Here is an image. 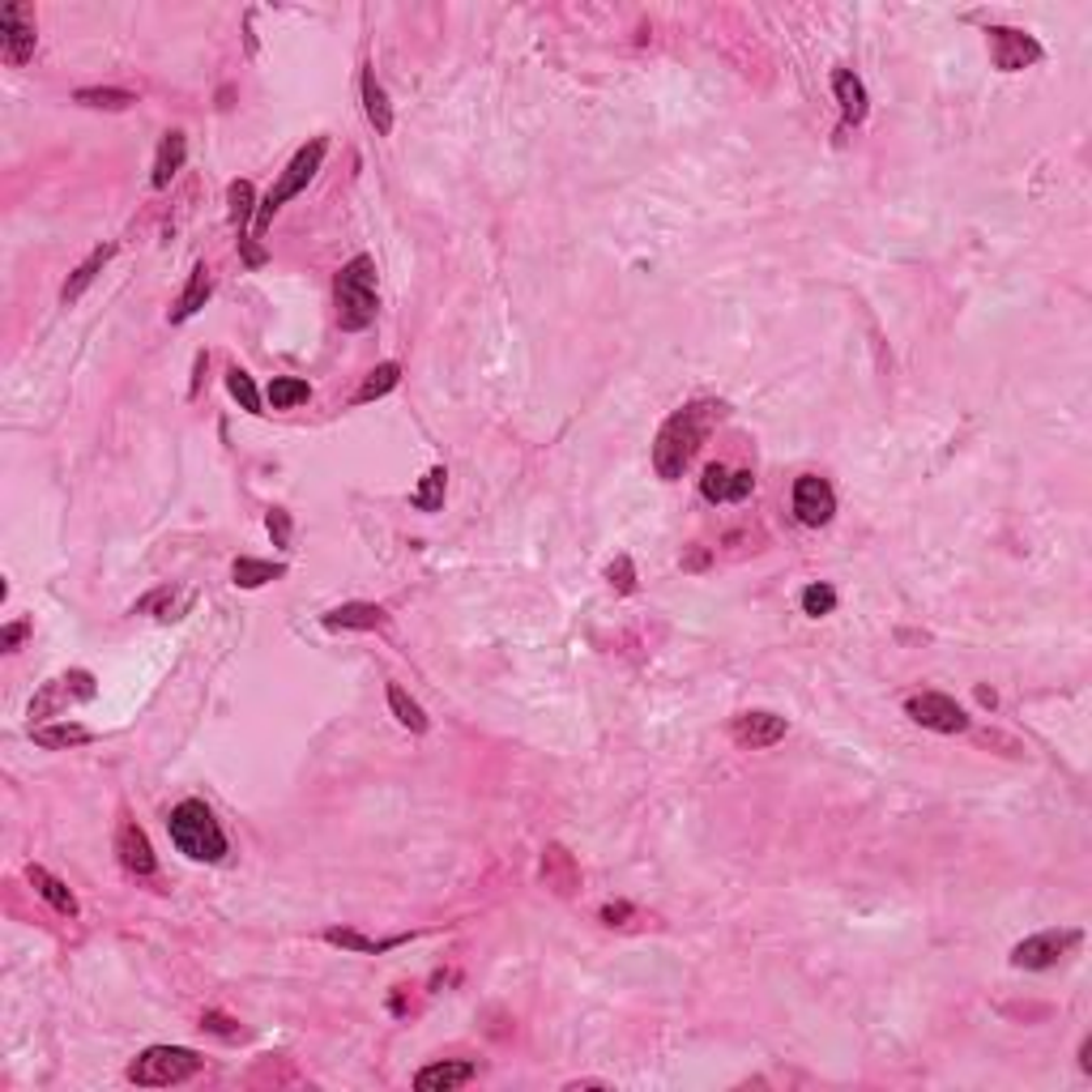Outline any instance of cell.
<instances>
[{"mask_svg":"<svg viewBox=\"0 0 1092 1092\" xmlns=\"http://www.w3.org/2000/svg\"><path fill=\"white\" fill-rule=\"evenodd\" d=\"M325 943H334V947H341V952L380 956V952H389V947L406 943V934H397V939H367V934H359L354 926H329V930H325Z\"/></svg>","mask_w":1092,"mask_h":1092,"instance_id":"25","label":"cell"},{"mask_svg":"<svg viewBox=\"0 0 1092 1092\" xmlns=\"http://www.w3.org/2000/svg\"><path fill=\"white\" fill-rule=\"evenodd\" d=\"M321 623L329 628V632H376V628H385L389 623V610L385 606H376V602H341L334 610H325L321 615Z\"/></svg>","mask_w":1092,"mask_h":1092,"instance_id":"15","label":"cell"},{"mask_svg":"<svg viewBox=\"0 0 1092 1092\" xmlns=\"http://www.w3.org/2000/svg\"><path fill=\"white\" fill-rule=\"evenodd\" d=\"M265 397H269L273 410H295V406H304L312 397V385L299 380V376H273L269 389H265Z\"/></svg>","mask_w":1092,"mask_h":1092,"instance_id":"28","label":"cell"},{"mask_svg":"<svg viewBox=\"0 0 1092 1092\" xmlns=\"http://www.w3.org/2000/svg\"><path fill=\"white\" fill-rule=\"evenodd\" d=\"M1080 943V930H1041V934H1028L1024 943L1011 947V965L1015 969H1054L1071 947Z\"/></svg>","mask_w":1092,"mask_h":1092,"instance_id":"8","label":"cell"},{"mask_svg":"<svg viewBox=\"0 0 1092 1092\" xmlns=\"http://www.w3.org/2000/svg\"><path fill=\"white\" fill-rule=\"evenodd\" d=\"M26 636H30V623H9V628L0 632V649H4V653H13Z\"/></svg>","mask_w":1092,"mask_h":1092,"instance_id":"39","label":"cell"},{"mask_svg":"<svg viewBox=\"0 0 1092 1092\" xmlns=\"http://www.w3.org/2000/svg\"><path fill=\"white\" fill-rule=\"evenodd\" d=\"M833 94H837L845 124H862L866 120V85H862V78L853 69H837L833 73Z\"/></svg>","mask_w":1092,"mask_h":1092,"instance_id":"23","label":"cell"},{"mask_svg":"<svg viewBox=\"0 0 1092 1092\" xmlns=\"http://www.w3.org/2000/svg\"><path fill=\"white\" fill-rule=\"evenodd\" d=\"M905 713H909L922 730H934V734H965V730H969L965 709H960L952 696H943V691H918V696H909V700H905Z\"/></svg>","mask_w":1092,"mask_h":1092,"instance_id":"7","label":"cell"},{"mask_svg":"<svg viewBox=\"0 0 1092 1092\" xmlns=\"http://www.w3.org/2000/svg\"><path fill=\"white\" fill-rule=\"evenodd\" d=\"M334 304L337 325L346 334H363L376 325L380 295H376V260L372 256H354L350 265H341V273L334 278Z\"/></svg>","mask_w":1092,"mask_h":1092,"instance_id":"3","label":"cell"},{"mask_svg":"<svg viewBox=\"0 0 1092 1092\" xmlns=\"http://www.w3.org/2000/svg\"><path fill=\"white\" fill-rule=\"evenodd\" d=\"M833 512H837V491H833V483H828V478H820V474H803V478L794 483V516H798L807 529L828 525V521H833Z\"/></svg>","mask_w":1092,"mask_h":1092,"instance_id":"11","label":"cell"},{"mask_svg":"<svg viewBox=\"0 0 1092 1092\" xmlns=\"http://www.w3.org/2000/svg\"><path fill=\"white\" fill-rule=\"evenodd\" d=\"M35 43H39V35H35L30 9L26 4H4L0 9V52H4V65L22 69L35 56Z\"/></svg>","mask_w":1092,"mask_h":1092,"instance_id":"10","label":"cell"},{"mask_svg":"<svg viewBox=\"0 0 1092 1092\" xmlns=\"http://www.w3.org/2000/svg\"><path fill=\"white\" fill-rule=\"evenodd\" d=\"M94 674L90 671H65L56 674V678H48L43 687H39V696L30 700V717H52V713H60V709H69V704H85V700H94Z\"/></svg>","mask_w":1092,"mask_h":1092,"instance_id":"6","label":"cell"},{"mask_svg":"<svg viewBox=\"0 0 1092 1092\" xmlns=\"http://www.w3.org/2000/svg\"><path fill=\"white\" fill-rule=\"evenodd\" d=\"M785 717H777V713H768V709H752V713H739L734 722H730V739L739 743V747H747V752H764V747H777L781 739H785Z\"/></svg>","mask_w":1092,"mask_h":1092,"instance_id":"14","label":"cell"},{"mask_svg":"<svg viewBox=\"0 0 1092 1092\" xmlns=\"http://www.w3.org/2000/svg\"><path fill=\"white\" fill-rule=\"evenodd\" d=\"M201 1067H205V1059L188 1046H150L129 1063L124 1076L137 1089H175V1084H188L192 1076H201Z\"/></svg>","mask_w":1092,"mask_h":1092,"instance_id":"4","label":"cell"},{"mask_svg":"<svg viewBox=\"0 0 1092 1092\" xmlns=\"http://www.w3.org/2000/svg\"><path fill=\"white\" fill-rule=\"evenodd\" d=\"M1080 1071L1092 1076V1037H1084V1046H1080Z\"/></svg>","mask_w":1092,"mask_h":1092,"instance_id":"45","label":"cell"},{"mask_svg":"<svg viewBox=\"0 0 1092 1092\" xmlns=\"http://www.w3.org/2000/svg\"><path fill=\"white\" fill-rule=\"evenodd\" d=\"M26 879H30V888L56 909V914H65V918H78L82 914V905H78V896H73V888L65 884V879H56L48 866H39V862H30L26 866Z\"/></svg>","mask_w":1092,"mask_h":1092,"instance_id":"18","label":"cell"},{"mask_svg":"<svg viewBox=\"0 0 1092 1092\" xmlns=\"http://www.w3.org/2000/svg\"><path fill=\"white\" fill-rule=\"evenodd\" d=\"M240 248H244V260H248V269H256V265H265V253L256 248L253 240H244V235H240Z\"/></svg>","mask_w":1092,"mask_h":1092,"instance_id":"43","label":"cell"},{"mask_svg":"<svg viewBox=\"0 0 1092 1092\" xmlns=\"http://www.w3.org/2000/svg\"><path fill=\"white\" fill-rule=\"evenodd\" d=\"M397 385H402V363H380V367H372V372H367V380L359 385L354 402H359V406H367V402H376V397L393 393Z\"/></svg>","mask_w":1092,"mask_h":1092,"instance_id":"32","label":"cell"},{"mask_svg":"<svg viewBox=\"0 0 1092 1092\" xmlns=\"http://www.w3.org/2000/svg\"><path fill=\"white\" fill-rule=\"evenodd\" d=\"M167 833H171V845H175L184 858H192V862H223L227 849H231L223 824H218V815H214L201 798H184V803L171 807Z\"/></svg>","mask_w":1092,"mask_h":1092,"instance_id":"2","label":"cell"},{"mask_svg":"<svg viewBox=\"0 0 1092 1092\" xmlns=\"http://www.w3.org/2000/svg\"><path fill=\"white\" fill-rule=\"evenodd\" d=\"M568 1089H606V1080H572Z\"/></svg>","mask_w":1092,"mask_h":1092,"instance_id":"46","label":"cell"},{"mask_svg":"<svg viewBox=\"0 0 1092 1092\" xmlns=\"http://www.w3.org/2000/svg\"><path fill=\"white\" fill-rule=\"evenodd\" d=\"M116 853H120V866L129 875H137V879H150L159 871V858L150 849L146 828L137 820H129V815H120V824H116Z\"/></svg>","mask_w":1092,"mask_h":1092,"instance_id":"13","label":"cell"},{"mask_svg":"<svg viewBox=\"0 0 1092 1092\" xmlns=\"http://www.w3.org/2000/svg\"><path fill=\"white\" fill-rule=\"evenodd\" d=\"M325 154H329V141H325V137H312L308 146H299V150H295V159H291L286 171L278 175V184L269 188V197L256 205V235H265V231H269V223H273V214H278L291 197H299V192L316 179V171H321V163H325Z\"/></svg>","mask_w":1092,"mask_h":1092,"instance_id":"5","label":"cell"},{"mask_svg":"<svg viewBox=\"0 0 1092 1092\" xmlns=\"http://www.w3.org/2000/svg\"><path fill=\"white\" fill-rule=\"evenodd\" d=\"M752 491H756V474L752 470H730V466L713 461L700 474V496L709 504H743Z\"/></svg>","mask_w":1092,"mask_h":1092,"instance_id":"12","label":"cell"},{"mask_svg":"<svg viewBox=\"0 0 1092 1092\" xmlns=\"http://www.w3.org/2000/svg\"><path fill=\"white\" fill-rule=\"evenodd\" d=\"M201 1028H210V1033H218V1037H240V1024L227 1015V1011H201Z\"/></svg>","mask_w":1092,"mask_h":1092,"instance_id":"38","label":"cell"},{"mask_svg":"<svg viewBox=\"0 0 1092 1092\" xmlns=\"http://www.w3.org/2000/svg\"><path fill=\"white\" fill-rule=\"evenodd\" d=\"M192 606V589H154L150 597H141L137 606H133V615H146V610H154V619L159 623H175V619H184V610Z\"/></svg>","mask_w":1092,"mask_h":1092,"instance_id":"24","label":"cell"},{"mask_svg":"<svg viewBox=\"0 0 1092 1092\" xmlns=\"http://www.w3.org/2000/svg\"><path fill=\"white\" fill-rule=\"evenodd\" d=\"M286 577V564H273V560H253V555H240L235 568H231V581L240 589H260L269 581H282Z\"/></svg>","mask_w":1092,"mask_h":1092,"instance_id":"26","label":"cell"},{"mask_svg":"<svg viewBox=\"0 0 1092 1092\" xmlns=\"http://www.w3.org/2000/svg\"><path fill=\"white\" fill-rule=\"evenodd\" d=\"M227 218H231V227L244 235V227L256 223V188L253 179H231V188H227Z\"/></svg>","mask_w":1092,"mask_h":1092,"instance_id":"30","label":"cell"},{"mask_svg":"<svg viewBox=\"0 0 1092 1092\" xmlns=\"http://www.w3.org/2000/svg\"><path fill=\"white\" fill-rule=\"evenodd\" d=\"M389 709H393V717L406 726V730H415V734H427V713H422V704L402 687V683H389Z\"/></svg>","mask_w":1092,"mask_h":1092,"instance_id":"31","label":"cell"},{"mask_svg":"<svg viewBox=\"0 0 1092 1092\" xmlns=\"http://www.w3.org/2000/svg\"><path fill=\"white\" fill-rule=\"evenodd\" d=\"M602 922L606 926H623L628 918H632V905L628 901H610V905H602V914H597Z\"/></svg>","mask_w":1092,"mask_h":1092,"instance_id":"40","label":"cell"},{"mask_svg":"<svg viewBox=\"0 0 1092 1092\" xmlns=\"http://www.w3.org/2000/svg\"><path fill=\"white\" fill-rule=\"evenodd\" d=\"M704 564H709V551H704V547H691V551H687V560H683V568H687V572H700Z\"/></svg>","mask_w":1092,"mask_h":1092,"instance_id":"41","label":"cell"},{"mask_svg":"<svg viewBox=\"0 0 1092 1092\" xmlns=\"http://www.w3.org/2000/svg\"><path fill=\"white\" fill-rule=\"evenodd\" d=\"M606 581L615 593H636V564L632 555H615V564L606 568Z\"/></svg>","mask_w":1092,"mask_h":1092,"instance_id":"36","label":"cell"},{"mask_svg":"<svg viewBox=\"0 0 1092 1092\" xmlns=\"http://www.w3.org/2000/svg\"><path fill=\"white\" fill-rule=\"evenodd\" d=\"M722 419L717 402H691L683 410H674L671 419L662 422L658 440H653V470L662 483H678L687 474V466L696 461L704 435L713 431V422Z\"/></svg>","mask_w":1092,"mask_h":1092,"instance_id":"1","label":"cell"},{"mask_svg":"<svg viewBox=\"0 0 1092 1092\" xmlns=\"http://www.w3.org/2000/svg\"><path fill=\"white\" fill-rule=\"evenodd\" d=\"M210 291H214V269L201 260V265H192V273H188V286H184V295H179V299H175V308H171V325H184V321H192V316L205 308Z\"/></svg>","mask_w":1092,"mask_h":1092,"instance_id":"19","label":"cell"},{"mask_svg":"<svg viewBox=\"0 0 1092 1092\" xmlns=\"http://www.w3.org/2000/svg\"><path fill=\"white\" fill-rule=\"evenodd\" d=\"M30 734H35V743H39L43 752L82 747V743H90V739H94L85 726H73V722H60V726H39V730H30Z\"/></svg>","mask_w":1092,"mask_h":1092,"instance_id":"29","label":"cell"},{"mask_svg":"<svg viewBox=\"0 0 1092 1092\" xmlns=\"http://www.w3.org/2000/svg\"><path fill=\"white\" fill-rule=\"evenodd\" d=\"M542 879H547V888L560 892V896H572V892L581 888V866H577V858H572L560 840H551V845L542 849Z\"/></svg>","mask_w":1092,"mask_h":1092,"instance_id":"17","label":"cell"},{"mask_svg":"<svg viewBox=\"0 0 1092 1092\" xmlns=\"http://www.w3.org/2000/svg\"><path fill=\"white\" fill-rule=\"evenodd\" d=\"M184 159H188V137L179 129H171L167 137L159 141V154H154V171H150V184L163 192L171 188V179L184 171Z\"/></svg>","mask_w":1092,"mask_h":1092,"instance_id":"21","label":"cell"},{"mask_svg":"<svg viewBox=\"0 0 1092 1092\" xmlns=\"http://www.w3.org/2000/svg\"><path fill=\"white\" fill-rule=\"evenodd\" d=\"M444 487H448V470L444 466H431L427 474H422V483L410 491V504L419 508V512H440L444 508Z\"/></svg>","mask_w":1092,"mask_h":1092,"instance_id":"33","label":"cell"},{"mask_svg":"<svg viewBox=\"0 0 1092 1092\" xmlns=\"http://www.w3.org/2000/svg\"><path fill=\"white\" fill-rule=\"evenodd\" d=\"M227 389H231V397H235L248 415H265V410H260V389H256V380L244 367H231V372H227Z\"/></svg>","mask_w":1092,"mask_h":1092,"instance_id":"34","label":"cell"},{"mask_svg":"<svg viewBox=\"0 0 1092 1092\" xmlns=\"http://www.w3.org/2000/svg\"><path fill=\"white\" fill-rule=\"evenodd\" d=\"M205 363H210V354H205V350H201V354H197V363H192V389H188V393H192V397H197V393H201V376H205Z\"/></svg>","mask_w":1092,"mask_h":1092,"instance_id":"42","label":"cell"},{"mask_svg":"<svg viewBox=\"0 0 1092 1092\" xmlns=\"http://www.w3.org/2000/svg\"><path fill=\"white\" fill-rule=\"evenodd\" d=\"M359 94H363V111H367L372 129H376L380 137H389V133H393V103H389L385 85L376 82V69H372V65H363V78H359Z\"/></svg>","mask_w":1092,"mask_h":1092,"instance_id":"20","label":"cell"},{"mask_svg":"<svg viewBox=\"0 0 1092 1092\" xmlns=\"http://www.w3.org/2000/svg\"><path fill=\"white\" fill-rule=\"evenodd\" d=\"M478 1076V1063L470 1059H440V1063H427L419 1076H415V1089L419 1092H453L461 1084H470Z\"/></svg>","mask_w":1092,"mask_h":1092,"instance_id":"16","label":"cell"},{"mask_svg":"<svg viewBox=\"0 0 1092 1092\" xmlns=\"http://www.w3.org/2000/svg\"><path fill=\"white\" fill-rule=\"evenodd\" d=\"M73 103L94 107V111H129V107L137 103V94H133V90H120V85H82V90L73 94Z\"/></svg>","mask_w":1092,"mask_h":1092,"instance_id":"27","label":"cell"},{"mask_svg":"<svg viewBox=\"0 0 1092 1092\" xmlns=\"http://www.w3.org/2000/svg\"><path fill=\"white\" fill-rule=\"evenodd\" d=\"M803 615H811V619H824V615H833L837 610V589L824 585V581H815V585L803 589Z\"/></svg>","mask_w":1092,"mask_h":1092,"instance_id":"35","label":"cell"},{"mask_svg":"<svg viewBox=\"0 0 1092 1092\" xmlns=\"http://www.w3.org/2000/svg\"><path fill=\"white\" fill-rule=\"evenodd\" d=\"M265 525H269V538H273V547H291V512H282V508H269Z\"/></svg>","mask_w":1092,"mask_h":1092,"instance_id":"37","label":"cell"},{"mask_svg":"<svg viewBox=\"0 0 1092 1092\" xmlns=\"http://www.w3.org/2000/svg\"><path fill=\"white\" fill-rule=\"evenodd\" d=\"M111 256H116V244H103V248H94V253L85 256L82 265L69 273V282L60 286V304H78L85 291L94 286V278L107 269V260H111Z\"/></svg>","mask_w":1092,"mask_h":1092,"instance_id":"22","label":"cell"},{"mask_svg":"<svg viewBox=\"0 0 1092 1092\" xmlns=\"http://www.w3.org/2000/svg\"><path fill=\"white\" fill-rule=\"evenodd\" d=\"M973 696H978V704H982V709H995V704H999L995 687H986V683H978V691H973Z\"/></svg>","mask_w":1092,"mask_h":1092,"instance_id":"44","label":"cell"},{"mask_svg":"<svg viewBox=\"0 0 1092 1092\" xmlns=\"http://www.w3.org/2000/svg\"><path fill=\"white\" fill-rule=\"evenodd\" d=\"M990 35V60H995V69L999 73H1020V69H1028V65H1037L1046 52H1041V43L1028 35V30H1015V26H990L986 30Z\"/></svg>","mask_w":1092,"mask_h":1092,"instance_id":"9","label":"cell"}]
</instances>
